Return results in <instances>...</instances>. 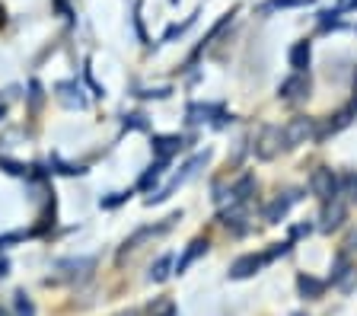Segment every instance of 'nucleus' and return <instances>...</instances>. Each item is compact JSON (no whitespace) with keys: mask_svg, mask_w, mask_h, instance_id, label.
I'll return each mask as SVG.
<instances>
[{"mask_svg":"<svg viewBox=\"0 0 357 316\" xmlns=\"http://www.w3.org/2000/svg\"><path fill=\"white\" fill-rule=\"evenodd\" d=\"M58 99L67 109H86V96L77 83H58Z\"/></svg>","mask_w":357,"mask_h":316,"instance_id":"10","label":"nucleus"},{"mask_svg":"<svg viewBox=\"0 0 357 316\" xmlns=\"http://www.w3.org/2000/svg\"><path fill=\"white\" fill-rule=\"evenodd\" d=\"M0 316H10V313H7V310H0Z\"/></svg>","mask_w":357,"mask_h":316,"instance_id":"34","label":"nucleus"},{"mask_svg":"<svg viewBox=\"0 0 357 316\" xmlns=\"http://www.w3.org/2000/svg\"><path fill=\"white\" fill-rule=\"evenodd\" d=\"M178 147H182V137H178V135H153V153H156V157L169 160Z\"/></svg>","mask_w":357,"mask_h":316,"instance_id":"11","label":"nucleus"},{"mask_svg":"<svg viewBox=\"0 0 357 316\" xmlns=\"http://www.w3.org/2000/svg\"><path fill=\"white\" fill-rule=\"evenodd\" d=\"M208 157H211L208 151H204V153H198V157H192L185 166H182V173H176V176H172V179H169V186H166L163 192H156V195H150V198H147V204H160V202H166V198H169L172 192H176V188L182 186V182H185V179H192V176L198 173V166H204V163H208Z\"/></svg>","mask_w":357,"mask_h":316,"instance_id":"1","label":"nucleus"},{"mask_svg":"<svg viewBox=\"0 0 357 316\" xmlns=\"http://www.w3.org/2000/svg\"><path fill=\"white\" fill-rule=\"evenodd\" d=\"M310 58H312V45L306 42V38H300V42H294L287 52V61L294 70H306L310 68Z\"/></svg>","mask_w":357,"mask_h":316,"instance_id":"9","label":"nucleus"},{"mask_svg":"<svg viewBox=\"0 0 357 316\" xmlns=\"http://www.w3.org/2000/svg\"><path fill=\"white\" fill-rule=\"evenodd\" d=\"M172 3H176V0H172Z\"/></svg>","mask_w":357,"mask_h":316,"instance_id":"36","label":"nucleus"},{"mask_svg":"<svg viewBox=\"0 0 357 316\" xmlns=\"http://www.w3.org/2000/svg\"><path fill=\"white\" fill-rule=\"evenodd\" d=\"M96 265V259H70V262H61V269H64V278H86L89 269Z\"/></svg>","mask_w":357,"mask_h":316,"instance_id":"13","label":"nucleus"},{"mask_svg":"<svg viewBox=\"0 0 357 316\" xmlns=\"http://www.w3.org/2000/svg\"><path fill=\"white\" fill-rule=\"evenodd\" d=\"M265 262H268V259H265V253H261V256H255V253H249V256H239L236 262L230 265V278H233V281L252 278V275H255V271H259Z\"/></svg>","mask_w":357,"mask_h":316,"instance_id":"7","label":"nucleus"},{"mask_svg":"<svg viewBox=\"0 0 357 316\" xmlns=\"http://www.w3.org/2000/svg\"><path fill=\"white\" fill-rule=\"evenodd\" d=\"M342 188H344V195L348 198H357V173H348L342 179Z\"/></svg>","mask_w":357,"mask_h":316,"instance_id":"25","label":"nucleus"},{"mask_svg":"<svg viewBox=\"0 0 357 316\" xmlns=\"http://www.w3.org/2000/svg\"><path fill=\"white\" fill-rule=\"evenodd\" d=\"M294 202H300V192H297V188H290V192L278 195L275 202L265 208V220H268V224H281V220L287 218V211H290V204H294Z\"/></svg>","mask_w":357,"mask_h":316,"instance_id":"6","label":"nucleus"},{"mask_svg":"<svg viewBox=\"0 0 357 316\" xmlns=\"http://www.w3.org/2000/svg\"><path fill=\"white\" fill-rule=\"evenodd\" d=\"M0 119H3V105H0Z\"/></svg>","mask_w":357,"mask_h":316,"instance_id":"35","label":"nucleus"},{"mask_svg":"<svg viewBox=\"0 0 357 316\" xmlns=\"http://www.w3.org/2000/svg\"><path fill=\"white\" fill-rule=\"evenodd\" d=\"M7 269H10V262H7V259H0V278L7 275Z\"/></svg>","mask_w":357,"mask_h":316,"instance_id":"31","label":"nucleus"},{"mask_svg":"<svg viewBox=\"0 0 357 316\" xmlns=\"http://www.w3.org/2000/svg\"><path fill=\"white\" fill-rule=\"evenodd\" d=\"M344 218H348V208H344L338 198H328L326 202V208H322V230L326 234H332V230H338V227L344 224Z\"/></svg>","mask_w":357,"mask_h":316,"instance_id":"8","label":"nucleus"},{"mask_svg":"<svg viewBox=\"0 0 357 316\" xmlns=\"http://www.w3.org/2000/svg\"><path fill=\"white\" fill-rule=\"evenodd\" d=\"M348 275H351V265H348V256H338L335 259V269H332V281L335 285H342V287H348Z\"/></svg>","mask_w":357,"mask_h":316,"instance_id":"18","label":"nucleus"},{"mask_svg":"<svg viewBox=\"0 0 357 316\" xmlns=\"http://www.w3.org/2000/svg\"><path fill=\"white\" fill-rule=\"evenodd\" d=\"M338 188H342V179L328 170V166H319V170H312L310 176V192L316 198H322V202H328V198L338 195Z\"/></svg>","mask_w":357,"mask_h":316,"instance_id":"2","label":"nucleus"},{"mask_svg":"<svg viewBox=\"0 0 357 316\" xmlns=\"http://www.w3.org/2000/svg\"><path fill=\"white\" fill-rule=\"evenodd\" d=\"M338 16H342V10L335 7V10H322L319 13V29H335V26H342V20H338Z\"/></svg>","mask_w":357,"mask_h":316,"instance_id":"21","label":"nucleus"},{"mask_svg":"<svg viewBox=\"0 0 357 316\" xmlns=\"http://www.w3.org/2000/svg\"><path fill=\"white\" fill-rule=\"evenodd\" d=\"M3 23H7V10L0 7V26H3Z\"/></svg>","mask_w":357,"mask_h":316,"instance_id":"32","label":"nucleus"},{"mask_svg":"<svg viewBox=\"0 0 357 316\" xmlns=\"http://www.w3.org/2000/svg\"><path fill=\"white\" fill-rule=\"evenodd\" d=\"M204 253H208V240H192V243L185 246V253H182V259L176 262V271L182 275V271H185L198 256H204Z\"/></svg>","mask_w":357,"mask_h":316,"instance_id":"12","label":"nucleus"},{"mask_svg":"<svg viewBox=\"0 0 357 316\" xmlns=\"http://www.w3.org/2000/svg\"><path fill=\"white\" fill-rule=\"evenodd\" d=\"M312 0H268L261 3L259 13H271V10H294V7H310Z\"/></svg>","mask_w":357,"mask_h":316,"instance_id":"17","label":"nucleus"},{"mask_svg":"<svg viewBox=\"0 0 357 316\" xmlns=\"http://www.w3.org/2000/svg\"><path fill=\"white\" fill-rule=\"evenodd\" d=\"M0 170L10 176H29L32 166H22V163H13V160H0Z\"/></svg>","mask_w":357,"mask_h":316,"instance_id":"22","label":"nucleus"},{"mask_svg":"<svg viewBox=\"0 0 357 316\" xmlns=\"http://www.w3.org/2000/svg\"><path fill=\"white\" fill-rule=\"evenodd\" d=\"M134 29H137V36H141V42H147V32H144V20H141V3L134 7Z\"/></svg>","mask_w":357,"mask_h":316,"instance_id":"27","label":"nucleus"},{"mask_svg":"<svg viewBox=\"0 0 357 316\" xmlns=\"http://www.w3.org/2000/svg\"><path fill=\"white\" fill-rule=\"evenodd\" d=\"M16 310H20V316H29L32 313V301L29 297H26V294H16Z\"/></svg>","mask_w":357,"mask_h":316,"instance_id":"26","label":"nucleus"},{"mask_svg":"<svg viewBox=\"0 0 357 316\" xmlns=\"http://www.w3.org/2000/svg\"><path fill=\"white\" fill-rule=\"evenodd\" d=\"M312 227L310 224H300V227H294V236H303V234H310Z\"/></svg>","mask_w":357,"mask_h":316,"instance_id":"30","label":"nucleus"},{"mask_svg":"<svg viewBox=\"0 0 357 316\" xmlns=\"http://www.w3.org/2000/svg\"><path fill=\"white\" fill-rule=\"evenodd\" d=\"M166 163H169V160H163V157L156 160V163H153V166H150L147 173H144V176H141V182H137V188H150V186H153V182H160V176H163Z\"/></svg>","mask_w":357,"mask_h":316,"instance_id":"16","label":"nucleus"},{"mask_svg":"<svg viewBox=\"0 0 357 316\" xmlns=\"http://www.w3.org/2000/svg\"><path fill=\"white\" fill-rule=\"evenodd\" d=\"M278 96H281L284 103H303V99L310 96V77H306L303 70H297L294 77H287V80L281 83Z\"/></svg>","mask_w":357,"mask_h":316,"instance_id":"5","label":"nucleus"},{"mask_svg":"<svg viewBox=\"0 0 357 316\" xmlns=\"http://www.w3.org/2000/svg\"><path fill=\"white\" fill-rule=\"evenodd\" d=\"M297 287L303 297H310V301H316V297H322V291H326V281L312 278V275H300L297 278Z\"/></svg>","mask_w":357,"mask_h":316,"instance_id":"14","label":"nucleus"},{"mask_svg":"<svg viewBox=\"0 0 357 316\" xmlns=\"http://www.w3.org/2000/svg\"><path fill=\"white\" fill-rule=\"evenodd\" d=\"M338 10L348 13V10H357V0H338Z\"/></svg>","mask_w":357,"mask_h":316,"instance_id":"29","label":"nucleus"},{"mask_svg":"<svg viewBox=\"0 0 357 316\" xmlns=\"http://www.w3.org/2000/svg\"><path fill=\"white\" fill-rule=\"evenodd\" d=\"M195 16H198V13H195ZM195 16H188L185 23H178V26H169V29H166V36H163V42H172V38H176V36H182V32H185L188 26L195 23Z\"/></svg>","mask_w":357,"mask_h":316,"instance_id":"24","label":"nucleus"},{"mask_svg":"<svg viewBox=\"0 0 357 316\" xmlns=\"http://www.w3.org/2000/svg\"><path fill=\"white\" fill-rule=\"evenodd\" d=\"M169 269H172V256H163L150 269V281H153V285H163V281L169 278Z\"/></svg>","mask_w":357,"mask_h":316,"instance_id":"19","label":"nucleus"},{"mask_svg":"<svg viewBox=\"0 0 357 316\" xmlns=\"http://www.w3.org/2000/svg\"><path fill=\"white\" fill-rule=\"evenodd\" d=\"M128 198H131V192H112V195L102 198L99 204H102V208H119V204H125Z\"/></svg>","mask_w":357,"mask_h":316,"instance_id":"23","label":"nucleus"},{"mask_svg":"<svg viewBox=\"0 0 357 316\" xmlns=\"http://www.w3.org/2000/svg\"><path fill=\"white\" fill-rule=\"evenodd\" d=\"M252 192H255V176H243V179L230 188V198H236V202H249Z\"/></svg>","mask_w":357,"mask_h":316,"instance_id":"15","label":"nucleus"},{"mask_svg":"<svg viewBox=\"0 0 357 316\" xmlns=\"http://www.w3.org/2000/svg\"><path fill=\"white\" fill-rule=\"evenodd\" d=\"M281 147H284V131L275 128V125H268V128L259 135V141H255V157L275 160L278 153H281Z\"/></svg>","mask_w":357,"mask_h":316,"instance_id":"4","label":"nucleus"},{"mask_svg":"<svg viewBox=\"0 0 357 316\" xmlns=\"http://www.w3.org/2000/svg\"><path fill=\"white\" fill-rule=\"evenodd\" d=\"M306 141H316V119H306V115L290 119V125L284 128V147H300Z\"/></svg>","mask_w":357,"mask_h":316,"instance_id":"3","label":"nucleus"},{"mask_svg":"<svg viewBox=\"0 0 357 316\" xmlns=\"http://www.w3.org/2000/svg\"><path fill=\"white\" fill-rule=\"evenodd\" d=\"M297 316H300V313H297Z\"/></svg>","mask_w":357,"mask_h":316,"instance_id":"37","label":"nucleus"},{"mask_svg":"<svg viewBox=\"0 0 357 316\" xmlns=\"http://www.w3.org/2000/svg\"><path fill=\"white\" fill-rule=\"evenodd\" d=\"M163 316H176V310H172V307H166V313Z\"/></svg>","mask_w":357,"mask_h":316,"instance_id":"33","label":"nucleus"},{"mask_svg":"<svg viewBox=\"0 0 357 316\" xmlns=\"http://www.w3.org/2000/svg\"><path fill=\"white\" fill-rule=\"evenodd\" d=\"M125 128H147V121H144L141 112H134V115H128L125 119Z\"/></svg>","mask_w":357,"mask_h":316,"instance_id":"28","label":"nucleus"},{"mask_svg":"<svg viewBox=\"0 0 357 316\" xmlns=\"http://www.w3.org/2000/svg\"><path fill=\"white\" fill-rule=\"evenodd\" d=\"M245 211L243 208H233V211H223V224L227 227H233V234H243L245 230Z\"/></svg>","mask_w":357,"mask_h":316,"instance_id":"20","label":"nucleus"}]
</instances>
